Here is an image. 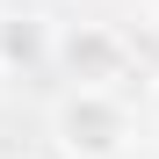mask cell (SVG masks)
<instances>
[{
  "label": "cell",
  "mask_w": 159,
  "mask_h": 159,
  "mask_svg": "<svg viewBox=\"0 0 159 159\" xmlns=\"http://www.w3.org/2000/svg\"><path fill=\"white\" fill-rule=\"evenodd\" d=\"M145 109H152V123H159V72H152V94H145Z\"/></svg>",
  "instance_id": "5b68a950"
},
{
  "label": "cell",
  "mask_w": 159,
  "mask_h": 159,
  "mask_svg": "<svg viewBox=\"0 0 159 159\" xmlns=\"http://www.w3.org/2000/svg\"><path fill=\"white\" fill-rule=\"evenodd\" d=\"M51 58L72 72V87H116L130 72V43L109 22H72L65 36H51Z\"/></svg>",
  "instance_id": "7a4b0ae2"
},
{
  "label": "cell",
  "mask_w": 159,
  "mask_h": 159,
  "mask_svg": "<svg viewBox=\"0 0 159 159\" xmlns=\"http://www.w3.org/2000/svg\"><path fill=\"white\" fill-rule=\"evenodd\" d=\"M51 58V22L43 15H0V72H36Z\"/></svg>",
  "instance_id": "3957f363"
},
{
  "label": "cell",
  "mask_w": 159,
  "mask_h": 159,
  "mask_svg": "<svg viewBox=\"0 0 159 159\" xmlns=\"http://www.w3.org/2000/svg\"><path fill=\"white\" fill-rule=\"evenodd\" d=\"M138 123H130L116 87H65L51 101V145L65 159H123Z\"/></svg>",
  "instance_id": "6da1fadb"
},
{
  "label": "cell",
  "mask_w": 159,
  "mask_h": 159,
  "mask_svg": "<svg viewBox=\"0 0 159 159\" xmlns=\"http://www.w3.org/2000/svg\"><path fill=\"white\" fill-rule=\"evenodd\" d=\"M145 36L159 43V0H152V7H145Z\"/></svg>",
  "instance_id": "277c9868"
}]
</instances>
